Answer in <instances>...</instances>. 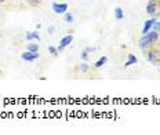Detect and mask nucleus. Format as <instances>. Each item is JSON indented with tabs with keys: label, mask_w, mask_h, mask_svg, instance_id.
<instances>
[{
	"label": "nucleus",
	"mask_w": 160,
	"mask_h": 135,
	"mask_svg": "<svg viewBox=\"0 0 160 135\" xmlns=\"http://www.w3.org/2000/svg\"><path fill=\"white\" fill-rule=\"evenodd\" d=\"M33 37H35L36 41H40V36H39V32H33Z\"/></svg>",
	"instance_id": "obj_20"
},
{
	"label": "nucleus",
	"mask_w": 160,
	"mask_h": 135,
	"mask_svg": "<svg viewBox=\"0 0 160 135\" xmlns=\"http://www.w3.org/2000/svg\"><path fill=\"white\" fill-rule=\"evenodd\" d=\"M54 32H55V28H54V26H48V33H54Z\"/></svg>",
	"instance_id": "obj_21"
},
{
	"label": "nucleus",
	"mask_w": 160,
	"mask_h": 135,
	"mask_svg": "<svg viewBox=\"0 0 160 135\" xmlns=\"http://www.w3.org/2000/svg\"><path fill=\"white\" fill-rule=\"evenodd\" d=\"M39 58H40L39 52H32V51H28V50L21 54V59H24V61H26V62H33Z\"/></svg>",
	"instance_id": "obj_6"
},
{
	"label": "nucleus",
	"mask_w": 160,
	"mask_h": 135,
	"mask_svg": "<svg viewBox=\"0 0 160 135\" xmlns=\"http://www.w3.org/2000/svg\"><path fill=\"white\" fill-rule=\"evenodd\" d=\"M26 50H28V51H32V52H39L40 47H39L38 43H32V41H29L28 44H26Z\"/></svg>",
	"instance_id": "obj_10"
},
{
	"label": "nucleus",
	"mask_w": 160,
	"mask_h": 135,
	"mask_svg": "<svg viewBox=\"0 0 160 135\" xmlns=\"http://www.w3.org/2000/svg\"><path fill=\"white\" fill-rule=\"evenodd\" d=\"M106 61H108V57H106V55H104V57H101L98 59V61L95 62L94 64V69H99V68H102L104 66V65L106 64Z\"/></svg>",
	"instance_id": "obj_11"
},
{
	"label": "nucleus",
	"mask_w": 160,
	"mask_h": 135,
	"mask_svg": "<svg viewBox=\"0 0 160 135\" xmlns=\"http://www.w3.org/2000/svg\"><path fill=\"white\" fill-rule=\"evenodd\" d=\"M135 64H138V58H137L134 54H127V61L124 62V68H128Z\"/></svg>",
	"instance_id": "obj_9"
},
{
	"label": "nucleus",
	"mask_w": 160,
	"mask_h": 135,
	"mask_svg": "<svg viewBox=\"0 0 160 135\" xmlns=\"http://www.w3.org/2000/svg\"><path fill=\"white\" fill-rule=\"evenodd\" d=\"M138 47H139V50L144 52V54L149 50V48L152 47V46H151V41H149L148 37H146V35H142L141 37H139V40H138Z\"/></svg>",
	"instance_id": "obj_3"
},
{
	"label": "nucleus",
	"mask_w": 160,
	"mask_h": 135,
	"mask_svg": "<svg viewBox=\"0 0 160 135\" xmlns=\"http://www.w3.org/2000/svg\"><path fill=\"white\" fill-rule=\"evenodd\" d=\"M160 10V2H153V0H149V3L146 4V12L152 17H155V14Z\"/></svg>",
	"instance_id": "obj_4"
},
{
	"label": "nucleus",
	"mask_w": 160,
	"mask_h": 135,
	"mask_svg": "<svg viewBox=\"0 0 160 135\" xmlns=\"http://www.w3.org/2000/svg\"><path fill=\"white\" fill-rule=\"evenodd\" d=\"M80 58H82L83 61H87V59L90 58V52H88V51L84 48V50L82 51V54H80Z\"/></svg>",
	"instance_id": "obj_15"
},
{
	"label": "nucleus",
	"mask_w": 160,
	"mask_h": 135,
	"mask_svg": "<svg viewBox=\"0 0 160 135\" xmlns=\"http://www.w3.org/2000/svg\"><path fill=\"white\" fill-rule=\"evenodd\" d=\"M64 21L66 22V24H72V22L75 21V17H73L72 12H68V11L65 12L64 14Z\"/></svg>",
	"instance_id": "obj_13"
},
{
	"label": "nucleus",
	"mask_w": 160,
	"mask_h": 135,
	"mask_svg": "<svg viewBox=\"0 0 160 135\" xmlns=\"http://www.w3.org/2000/svg\"><path fill=\"white\" fill-rule=\"evenodd\" d=\"M26 2H28V4L32 6V7H38L40 3L43 2V0H26Z\"/></svg>",
	"instance_id": "obj_16"
},
{
	"label": "nucleus",
	"mask_w": 160,
	"mask_h": 135,
	"mask_svg": "<svg viewBox=\"0 0 160 135\" xmlns=\"http://www.w3.org/2000/svg\"><path fill=\"white\" fill-rule=\"evenodd\" d=\"M48 52H50V54L52 55V57H57V55L59 54V52H58V50H57V48L54 47V46H50V47H48Z\"/></svg>",
	"instance_id": "obj_17"
},
{
	"label": "nucleus",
	"mask_w": 160,
	"mask_h": 135,
	"mask_svg": "<svg viewBox=\"0 0 160 135\" xmlns=\"http://www.w3.org/2000/svg\"><path fill=\"white\" fill-rule=\"evenodd\" d=\"M2 3H3V2H2V0H0V4H2Z\"/></svg>",
	"instance_id": "obj_23"
},
{
	"label": "nucleus",
	"mask_w": 160,
	"mask_h": 135,
	"mask_svg": "<svg viewBox=\"0 0 160 135\" xmlns=\"http://www.w3.org/2000/svg\"><path fill=\"white\" fill-rule=\"evenodd\" d=\"M25 39H26V40H28V41L35 40V37H33V32H31V31H29V32H26V33H25Z\"/></svg>",
	"instance_id": "obj_18"
},
{
	"label": "nucleus",
	"mask_w": 160,
	"mask_h": 135,
	"mask_svg": "<svg viewBox=\"0 0 160 135\" xmlns=\"http://www.w3.org/2000/svg\"><path fill=\"white\" fill-rule=\"evenodd\" d=\"M146 37L149 39L152 47H159V44H160V32L155 31V29H151V31L146 33Z\"/></svg>",
	"instance_id": "obj_2"
},
{
	"label": "nucleus",
	"mask_w": 160,
	"mask_h": 135,
	"mask_svg": "<svg viewBox=\"0 0 160 135\" xmlns=\"http://www.w3.org/2000/svg\"><path fill=\"white\" fill-rule=\"evenodd\" d=\"M88 70H90V65L87 64V62H83V64H80V72H82V73H87Z\"/></svg>",
	"instance_id": "obj_14"
},
{
	"label": "nucleus",
	"mask_w": 160,
	"mask_h": 135,
	"mask_svg": "<svg viewBox=\"0 0 160 135\" xmlns=\"http://www.w3.org/2000/svg\"><path fill=\"white\" fill-rule=\"evenodd\" d=\"M152 29H155V31L160 32V21H156V22H155V25L152 26Z\"/></svg>",
	"instance_id": "obj_19"
},
{
	"label": "nucleus",
	"mask_w": 160,
	"mask_h": 135,
	"mask_svg": "<svg viewBox=\"0 0 160 135\" xmlns=\"http://www.w3.org/2000/svg\"><path fill=\"white\" fill-rule=\"evenodd\" d=\"M153 2H160V0H153Z\"/></svg>",
	"instance_id": "obj_22"
},
{
	"label": "nucleus",
	"mask_w": 160,
	"mask_h": 135,
	"mask_svg": "<svg viewBox=\"0 0 160 135\" xmlns=\"http://www.w3.org/2000/svg\"><path fill=\"white\" fill-rule=\"evenodd\" d=\"M145 57H146V61L151 62L152 65L160 66V48L159 47H151L145 52Z\"/></svg>",
	"instance_id": "obj_1"
},
{
	"label": "nucleus",
	"mask_w": 160,
	"mask_h": 135,
	"mask_svg": "<svg viewBox=\"0 0 160 135\" xmlns=\"http://www.w3.org/2000/svg\"><path fill=\"white\" fill-rule=\"evenodd\" d=\"M115 18L118 19V21H122V19L124 18V12H123L122 7H116L115 8Z\"/></svg>",
	"instance_id": "obj_12"
},
{
	"label": "nucleus",
	"mask_w": 160,
	"mask_h": 135,
	"mask_svg": "<svg viewBox=\"0 0 160 135\" xmlns=\"http://www.w3.org/2000/svg\"><path fill=\"white\" fill-rule=\"evenodd\" d=\"M51 8L55 14H65L68 11L69 6H68V3H52Z\"/></svg>",
	"instance_id": "obj_5"
},
{
	"label": "nucleus",
	"mask_w": 160,
	"mask_h": 135,
	"mask_svg": "<svg viewBox=\"0 0 160 135\" xmlns=\"http://www.w3.org/2000/svg\"><path fill=\"white\" fill-rule=\"evenodd\" d=\"M72 41H73V35L69 33V35H66L65 37L61 39V41H59V47H62L65 50V47H68V46L71 44Z\"/></svg>",
	"instance_id": "obj_8"
},
{
	"label": "nucleus",
	"mask_w": 160,
	"mask_h": 135,
	"mask_svg": "<svg viewBox=\"0 0 160 135\" xmlns=\"http://www.w3.org/2000/svg\"><path fill=\"white\" fill-rule=\"evenodd\" d=\"M156 21H158V18H156V17H153V18H151V19H148V21H146L145 24H144V28H142L141 33H142V35H146V33H148V32L152 29V26L155 25V22H156Z\"/></svg>",
	"instance_id": "obj_7"
}]
</instances>
